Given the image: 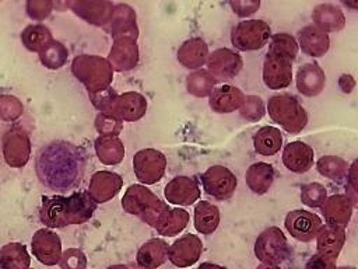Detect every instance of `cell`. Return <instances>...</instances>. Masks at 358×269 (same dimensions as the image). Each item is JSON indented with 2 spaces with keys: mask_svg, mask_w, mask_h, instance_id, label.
<instances>
[{
  "mask_svg": "<svg viewBox=\"0 0 358 269\" xmlns=\"http://www.w3.org/2000/svg\"><path fill=\"white\" fill-rule=\"evenodd\" d=\"M85 158L80 147L64 140L45 144L35 157V171L41 184L57 192L76 188L84 175Z\"/></svg>",
  "mask_w": 358,
  "mask_h": 269,
  "instance_id": "cell-1",
  "label": "cell"
},
{
  "mask_svg": "<svg viewBox=\"0 0 358 269\" xmlns=\"http://www.w3.org/2000/svg\"><path fill=\"white\" fill-rule=\"evenodd\" d=\"M122 207L126 213L140 217L154 228L171 209L168 203L162 202L151 189L141 184H133L126 189L122 198Z\"/></svg>",
  "mask_w": 358,
  "mask_h": 269,
  "instance_id": "cell-2",
  "label": "cell"
},
{
  "mask_svg": "<svg viewBox=\"0 0 358 269\" xmlns=\"http://www.w3.org/2000/svg\"><path fill=\"white\" fill-rule=\"evenodd\" d=\"M71 71L84 84L88 95L96 94L110 87L113 70L108 59L98 55H80L71 63Z\"/></svg>",
  "mask_w": 358,
  "mask_h": 269,
  "instance_id": "cell-3",
  "label": "cell"
},
{
  "mask_svg": "<svg viewBox=\"0 0 358 269\" xmlns=\"http://www.w3.org/2000/svg\"><path fill=\"white\" fill-rule=\"evenodd\" d=\"M267 112L273 122L288 133L296 134L308 123V113L299 101L291 94H275L267 102Z\"/></svg>",
  "mask_w": 358,
  "mask_h": 269,
  "instance_id": "cell-4",
  "label": "cell"
},
{
  "mask_svg": "<svg viewBox=\"0 0 358 269\" xmlns=\"http://www.w3.org/2000/svg\"><path fill=\"white\" fill-rule=\"evenodd\" d=\"M255 255L262 263L284 262L289 255V245L282 230L275 226L263 230L255 241Z\"/></svg>",
  "mask_w": 358,
  "mask_h": 269,
  "instance_id": "cell-5",
  "label": "cell"
},
{
  "mask_svg": "<svg viewBox=\"0 0 358 269\" xmlns=\"http://www.w3.org/2000/svg\"><path fill=\"white\" fill-rule=\"evenodd\" d=\"M270 36L271 28L264 20H243L231 31L232 45L242 52L262 49Z\"/></svg>",
  "mask_w": 358,
  "mask_h": 269,
  "instance_id": "cell-6",
  "label": "cell"
},
{
  "mask_svg": "<svg viewBox=\"0 0 358 269\" xmlns=\"http://www.w3.org/2000/svg\"><path fill=\"white\" fill-rule=\"evenodd\" d=\"M166 168V157L155 149L138 150L133 157V171L136 178L145 185L157 184L162 179Z\"/></svg>",
  "mask_w": 358,
  "mask_h": 269,
  "instance_id": "cell-7",
  "label": "cell"
},
{
  "mask_svg": "<svg viewBox=\"0 0 358 269\" xmlns=\"http://www.w3.org/2000/svg\"><path fill=\"white\" fill-rule=\"evenodd\" d=\"M200 179L204 192L218 200L229 199L238 185L235 174L224 165H211L201 174Z\"/></svg>",
  "mask_w": 358,
  "mask_h": 269,
  "instance_id": "cell-8",
  "label": "cell"
},
{
  "mask_svg": "<svg viewBox=\"0 0 358 269\" xmlns=\"http://www.w3.org/2000/svg\"><path fill=\"white\" fill-rule=\"evenodd\" d=\"M284 226L292 238L302 242H309L316 238L323 223L317 214L310 213L309 210L296 209L288 212Z\"/></svg>",
  "mask_w": 358,
  "mask_h": 269,
  "instance_id": "cell-9",
  "label": "cell"
},
{
  "mask_svg": "<svg viewBox=\"0 0 358 269\" xmlns=\"http://www.w3.org/2000/svg\"><path fill=\"white\" fill-rule=\"evenodd\" d=\"M147 112V99L144 95L136 91H127L117 94L112 101L106 113L124 122L140 120Z\"/></svg>",
  "mask_w": 358,
  "mask_h": 269,
  "instance_id": "cell-10",
  "label": "cell"
},
{
  "mask_svg": "<svg viewBox=\"0 0 358 269\" xmlns=\"http://www.w3.org/2000/svg\"><path fill=\"white\" fill-rule=\"evenodd\" d=\"M31 154V142L28 134L20 129L13 127L3 137V156L4 161L14 168L24 167Z\"/></svg>",
  "mask_w": 358,
  "mask_h": 269,
  "instance_id": "cell-11",
  "label": "cell"
},
{
  "mask_svg": "<svg viewBox=\"0 0 358 269\" xmlns=\"http://www.w3.org/2000/svg\"><path fill=\"white\" fill-rule=\"evenodd\" d=\"M203 242L194 234H185L179 237L168 249V259L178 268L193 266L201 256Z\"/></svg>",
  "mask_w": 358,
  "mask_h": 269,
  "instance_id": "cell-12",
  "label": "cell"
},
{
  "mask_svg": "<svg viewBox=\"0 0 358 269\" xmlns=\"http://www.w3.org/2000/svg\"><path fill=\"white\" fill-rule=\"evenodd\" d=\"M206 63L208 71L215 77L217 81L234 78L243 66L241 55L228 48H220L213 53H208Z\"/></svg>",
  "mask_w": 358,
  "mask_h": 269,
  "instance_id": "cell-13",
  "label": "cell"
},
{
  "mask_svg": "<svg viewBox=\"0 0 358 269\" xmlns=\"http://www.w3.org/2000/svg\"><path fill=\"white\" fill-rule=\"evenodd\" d=\"M31 249L41 263L46 266H53L59 263V259L62 256L60 237L49 228H41L32 237Z\"/></svg>",
  "mask_w": 358,
  "mask_h": 269,
  "instance_id": "cell-14",
  "label": "cell"
},
{
  "mask_svg": "<svg viewBox=\"0 0 358 269\" xmlns=\"http://www.w3.org/2000/svg\"><path fill=\"white\" fill-rule=\"evenodd\" d=\"M292 62L267 52L263 62V83L270 90H282L291 84Z\"/></svg>",
  "mask_w": 358,
  "mask_h": 269,
  "instance_id": "cell-15",
  "label": "cell"
},
{
  "mask_svg": "<svg viewBox=\"0 0 358 269\" xmlns=\"http://www.w3.org/2000/svg\"><path fill=\"white\" fill-rule=\"evenodd\" d=\"M123 179L112 171H96L92 174L88 185V195L98 203H105L113 199L122 189Z\"/></svg>",
  "mask_w": 358,
  "mask_h": 269,
  "instance_id": "cell-16",
  "label": "cell"
},
{
  "mask_svg": "<svg viewBox=\"0 0 358 269\" xmlns=\"http://www.w3.org/2000/svg\"><path fill=\"white\" fill-rule=\"evenodd\" d=\"M108 62L110 63L113 71H127L134 69L138 63L137 41L129 36L115 38Z\"/></svg>",
  "mask_w": 358,
  "mask_h": 269,
  "instance_id": "cell-17",
  "label": "cell"
},
{
  "mask_svg": "<svg viewBox=\"0 0 358 269\" xmlns=\"http://www.w3.org/2000/svg\"><path fill=\"white\" fill-rule=\"evenodd\" d=\"M164 195L168 203L179 205V206H190L200 198L201 191L196 179L190 177L179 175L171 179L165 185Z\"/></svg>",
  "mask_w": 358,
  "mask_h": 269,
  "instance_id": "cell-18",
  "label": "cell"
},
{
  "mask_svg": "<svg viewBox=\"0 0 358 269\" xmlns=\"http://www.w3.org/2000/svg\"><path fill=\"white\" fill-rule=\"evenodd\" d=\"M71 10L74 14L85 20L88 24L106 27L113 15L115 4L106 0L94 1V0H78L70 3Z\"/></svg>",
  "mask_w": 358,
  "mask_h": 269,
  "instance_id": "cell-19",
  "label": "cell"
},
{
  "mask_svg": "<svg viewBox=\"0 0 358 269\" xmlns=\"http://www.w3.org/2000/svg\"><path fill=\"white\" fill-rule=\"evenodd\" d=\"M327 226L345 228L351 220L354 205L347 195H331L320 206Z\"/></svg>",
  "mask_w": 358,
  "mask_h": 269,
  "instance_id": "cell-20",
  "label": "cell"
},
{
  "mask_svg": "<svg viewBox=\"0 0 358 269\" xmlns=\"http://www.w3.org/2000/svg\"><path fill=\"white\" fill-rule=\"evenodd\" d=\"M313 149L301 140L289 142L282 150V164L287 170L295 174H303L309 171L313 165Z\"/></svg>",
  "mask_w": 358,
  "mask_h": 269,
  "instance_id": "cell-21",
  "label": "cell"
},
{
  "mask_svg": "<svg viewBox=\"0 0 358 269\" xmlns=\"http://www.w3.org/2000/svg\"><path fill=\"white\" fill-rule=\"evenodd\" d=\"M105 29L115 38L129 36L137 39L138 28L136 24V11L129 4H115L113 15Z\"/></svg>",
  "mask_w": 358,
  "mask_h": 269,
  "instance_id": "cell-22",
  "label": "cell"
},
{
  "mask_svg": "<svg viewBox=\"0 0 358 269\" xmlns=\"http://www.w3.org/2000/svg\"><path fill=\"white\" fill-rule=\"evenodd\" d=\"M208 104L210 108L217 113H231L239 109L243 104L245 94L241 88L224 84L220 87H215L211 94L208 95Z\"/></svg>",
  "mask_w": 358,
  "mask_h": 269,
  "instance_id": "cell-23",
  "label": "cell"
},
{
  "mask_svg": "<svg viewBox=\"0 0 358 269\" xmlns=\"http://www.w3.org/2000/svg\"><path fill=\"white\" fill-rule=\"evenodd\" d=\"M39 219L49 228H62L69 226L66 196L43 195L41 209H39Z\"/></svg>",
  "mask_w": 358,
  "mask_h": 269,
  "instance_id": "cell-24",
  "label": "cell"
},
{
  "mask_svg": "<svg viewBox=\"0 0 358 269\" xmlns=\"http://www.w3.org/2000/svg\"><path fill=\"white\" fill-rule=\"evenodd\" d=\"M326 84L323 69L316 62L302 64L296 71V88L306 97L319 95Z\"/></svg>",
  "mask_w": 358,
  "mask_h": 269,
  "instance_id": "cell-25",
  "label": "cell"
},
{
  "mask_svg": "<svg viewBox=\"0 0 358 269\" xmlns=\"http://www.w3.org/2000/svg\"><path fill=\"white\" fill-rule=\"evenodd\" d=\"M169 245L162 238H150L137 251V265L144 269H157L168 259Z\"/></svg>",
  "mask_w": 358,
  "mask_h": 269,
  "instance_id": "cell-26",
  "label": "cell"
},
{
  "mask_svg": "<svg viewBox=\"0 0 358 269\" xmlns=\"http://www.w3.org/2000/svg\"><path fill=\"white\" fill-rule=\"evenodd\" d=\"M66 205L69 226L88 221L96 209V203L92 200L87 191H78L70 196H66Z\"/></svg>",
  "mask_w": 358,
  "mask_h": 269,
  "instance_id": "cell-27",
  "label": "cell"
},
{
  "mask_svg": "<svg viewBox=\"0 0 358 269\" xmlns=\"http://www.w3.org/2000/svg\"><path fill=\"white\" fill-rule=\"evenodd\" d=\"M298 46L302 52L312 57H320L327 53L330 48V38L327 34L317 29L315 25H306L298 32Z\"/></svg>",
  "mask_w": 358,
  "mask_h": 269,
  "instance_id": "cell-28",
  "label": "cell"
},
{
  "mask_svg": "<svg viewBox=\"0 0 358 269\" xmlns=\"http://www.w3.org/2000/svg\"><path fill=\"white\" fill-rule=\"evenodd\" d=\"M312 20L315 27L324 34L341 31L345 25V17L341 8L330 3L316 6L312 13Z\"/></svg>",
  "mask_w": 358,
  "mask_h": 269,
  "instance_id": "cell-29",
  "label": "cell"
},
{
  "mask_svg": "<svg viewBox=\"0 0 358 269\" xmlns=\"http://www.w3.org/2000/svg\"><path fill=\"white\" fill-rule=\"evenodd\" d=\"M208 46L207 43L196 36L185 41L176 53L178 62L186 69H199L207 62Z\"/></svg>",
  "mask_w": 358,
  "mask_h": 269,
  "instance_id": "cell-30",
  "label": "cell"
},
{
  "mask_svg": "<svg viewBox=\"0 0 358 269\" xmlns=\"http://www.w3.org/2000/svg\"><path fill=\"white\" fill-rule=\"evenodd\" d=\"M345 242V230L333 226H322L316 235L317 254L327 255L337 259L341 248Z\"/></svg>",
  "mask_w": 358,
  "mask_h": 269,
  "instance_id": "cell-31",
  "label": "cell"
},
{
  "mask_svg": "<svg viewBox=\"0 0 358 269\" xmlns=\"http://www.w3.org/2000/svg\"><path fill=\"white\" fill-rule=\"evenodd\" d=\"M246 185L253 193H266L274 182V168L271 164L264 161H257L252 164L245 175Z\"/></svg>",
  "mask_w": 358,
  "mask_h": 269,
  "instance_id": "cell-32",
  "label": "cell"
},
{
  "mask_svg": "<svg viewBox=\"0 0 358 269\" xmlns=\"http://www.w3.org/2000/svg\"><path fill=\"white\" fill-rule=\"evenodd\" d=\"M98 160L105 165H116L124 157V146L119 137L98 136L94 143Z\"/></svg>",
  "mask_w": 358,
  "mask_h": 269,
  "instance_id": "cell-33",
  "label": "cell"
},
{
  "mask_svg": "<svg viewBox=\"0 0 358 269\" xmlns=\"http://www.w3.org/2000/svg\"><path fill=\"white\" fill-rule=\"evenodd\" d=\"M220 209L215 205L201 200L194 206V228L200 234H213L220 224Z\"/></svg>",
  "mask_w": 358,
  "mask_h": 269,
  "instance_id": "cell-34",
  "label": "cell"
},
{
  "mask_svg": "<svg viewBox=\"0 0 358 269\" xmlns=\"http://www.w3.org/2000/svg\"><path fill=\"white\" fill-rule=\"evenodd\" d=\"M282 146V134L275 126H263L253 134V147L262 156H274Z\"/></svg>",
  "mask_w": 358,
  "mask_h": 269,
  "instance_id": "cell-35",
  "label": "cell"
},
{
  "mask_svg": "<svg viewBox=\"0 0 358 269\" xmlns=\"http://www.w3.org/2000/svg\"><path fill=\"white\" fill-rule=\"evenodd\" d=\"M31 263L29 254L25 245L20 242H10L0 249V268L1 269H28Z\"/></svg>",
  "mask_w": 358,
  "mask_h": 269,
  "instance_id": "cell-36",
  "label": "cell"
},
{
  "mask_svg": "<svg viewBox=\"0 0 358 269\" xmlns=\"http://www.w3.org/2000/svg\"><path fill=\"white\" fill-rule=\"evenodd\" d=\"M187 223H189V213L185 209L175 207V209H169V212L164 216V219L155 227V230L159 235L173 237V235H178L180 231H183Z\"/></svg>",
  "mask_w": 358,
  "mask_h": 269,
  "instance_id": "cell-37",
  "label": "cell"
},
{
  "mask_svg": "<svg viewBox=\"0 0 358 269\" xmlns=\"http://www.w3.org/2000/svg\"><path fill=\"white\" fill-rule=\"evenodd\" d=\"M215 84H217L215 77L208 70H203V69L190 73L186 78L187 92L199 98L208 97L211 91L215 88Z\"/></svg>",
  "mask_w": 358,
  "mask_h": 269,
  "instance_id": "cell-38",
  "label": "cell"
},
{
  "mask_svg": "<svg viewBox=\"0 0 358 269\" xmlns=\"http://www.w3.org/2000/svg\"><path fill=\"white\" fill-rule=\"evenodd\" d=\"M69 57L67 48L59 42V41H49L41 50H39V59L43 66H46L50 70L60 69Z\"/></svg>",
  "mask_w": 358,
  "mask_h": 269,
  "instance_id": "cell-39",
  "label": "cell"
},
{
  "mask_svg": "<svg viewBox=\"0 0 358 269\" xmlns=\"http://www.w3.org/2000/svg\"><path fill=\"white\" fill-rule=\"evenodd\" d=\"M52 39L50 29L43 24H31L21 34L24 46L31 52H39Z\"/></svg>",
  "mask_w": 358,
  "mask_h": 269,
  "instance_id": "cell-40",
  "label": "cell"
},
{
  "mask_svg": "<svg viewBox=\"0 0 358 269\" xmlns=\"http://www.w3.org/2000/svg\"><path fill=\"white\" fill-rule=\"evenodd\" d=\"M316 168L320 175L331 181H341L347 175L348 163L337 156H323L317 160Z\"/></svg>",
  "mask_w": 358,
  "mask_h": 269,
  "instance_id": "cell-41",
  "label": "cell"
},
{
  "mask_svg": "<svg viewBox=\"0 0 358 269\" xmlns=\"http://www.w3.org/2000/svg\"><path fill=\"white\" fill-rule=\"evenodd\" d=\"M298 49L299 46L296 43V39L292 35L287 32H278L273 35L268 52L294 62L298 55Z\"/></svg>",
  "mask_w": 358,
  "mask_h": 269,
  "instance_id": "cell-42",
  "label": "cell"
},
{
  "mask_svg": "<svg viewBox=\"0 0 358 269\" xmlns=\"http://www.w3.org/2000/svg\"><path fill=\"white\" fill-rule=\"evenodd\" d=\"M327 199V189L319 182L305 184L301 188V200L308 207H320Z\"/></svg>",
  "mask_w": 358,
  "mask_h": 269,
  "instance_id": "cell-43",
  "label": "cell"
},
{
  "mask_svg": "<svg viewBox=\"0 0 358 269\" xmlns=\"http://www.w3.org/2000/svg\"><path fill=\"white\" fill-rule=\"evenodd\" d=\"M239 109H241V116L249 122H257L266 113L263 99L257 95H245L243 104Z\"/></svg>",
  "mask_w": 358,
  "mask_h": 269,
  "instance_id": "cell-44",
  "label": "cell"
},
{
  "mask_svg": "<svg viewBox=\"0 0 358 269\" xmlns=\"http://www.w3.org/2000/svg\"><path fill=\"white\" fill-rule=\"evenodd\" d=\"M95 129L99 136L117 137L123 129V122L109 113L99 112L95 118Z\"/></svg>",
  "mask_w": 358,
  "mask_h": 269,
  "instance_id": "cell-45",
  "label": "cell"
},
{
  "mask_svg": "<svg viewBox=\"0 0 358 269\" xmlns=\"http://www.w3.org/2000/svg\"><path fill=\"white\" fill-rule=\"evenodd\" d=\"M88 261L85 254L78 248H69L62 252L59 259L60 269H87Z\"/></svg>",
  "mask_w": 358,
  "mask_h": 269,
  "instance_id": "cell-46",
  "label": "cell"
},
{
  "mask_svg": "<svg viewBox=\"0 0 358 269\" xmlns=\"http://www.w3.org/2000/svg\"><path fill=\"white\" fill-rule=\"evenodd\" d=\"M22 112V105L18 98L6 95L0 97V118L4 120L17 119Z\"/></svg>",
  "mask_w": 358,
  "mask_h": 269,
  "instance_id": "cell-47",
  "label": "cell"
},
{
  "mask_svg": "<svg viewBox=\"0 0 358 269\" xmlns=\"http://www.w3.org/2000/svg\"><path fill=\"white\" fill-rule=\"evenodd\" d=\"M116 95H117L116 91L109 87V88H106V90H103V91L96 92V94H91V95H90V99H91L92 105H94L99 112L106 113L108 109H109V106H110V104H112V101L115 99Z\"/></svg>",
  "mask_w": 358,
  "mask_h": 269,
  "instance_id": "cell-48",
  "label": "cell"
},
{
  "mask_svg": "<svg viewBox=\"0 0 358 269\" xmlns=\"http://www.w3.org/2000/svg\"><path fill=\"white\" fill-rule=\"evenodd\" d=\"M52 7H53L52 1H28L27 13L34 20H43L50 14Z\"/></svg>",
  "mask_w": 358,
  "mask_h": 269,
  "instance_id": "cell-49",
  "label": "cell"
},
{
  "mask_svg": "<svg viewBox=\"0 0 358 269\" xmlns=\"http://www.w3.org/2000/svg\"><path fill=\"white\" fill-rule=\"evenodd\" d=\"M336 261L334 258L316 252L308 259L305 269H336Z\"/></svg>",
  "mask_w": 358,
  "mask_h": 269,
  "instance_id": "cell-50",
  "label": "cell"
},
{
  "mask_svg": "<svg viewBox=\"0 0 358 269\" xmlns=\"http://www.w3.org/2000/svg\"><path fill=\"white\" fill-rule=\"evenodd\" d=\"M229 6L236 15L248 17L259 10L260 1H229Z\"/></svg>",
  "mask_w": 358,
  "mask_h": 269,
  "instance_id": "cell-51",
  "label": "cell"
},
{
  "mask_svg": "<svg viewBox=\"0 0 358 269\" xmlns=\"http://www.w3.org/2000/svg\"><path fill=\"white\" fill-rule=\"evenodd\" d=\"M357 165H358V161L355 160L351 167H348V171H347V181L351 186V192H352V196H351V202L352 205H357V198H355V193H357Z\"/></svg>",
  "mask_w": 358,
  "mask_h": 269,
  "instance_id": "cell-52",
  "label": "cell"
},
{
  "mask_svg": "<svg viewBox=\"0 0 358 269\" xmlns=\"http://www.w3.org/2000/svg\"><path fill=\"white\" fill-rule=\"evenodd\" d=\"M338 87L343 92L350 94L355 88V80L351 74H341L338 78Z\"/></svg>",
  "mask_w": 358,
  "mask_h": 269,
  "instance_id": "cell-53",
  "label": "cell"
},
{
  "mask_svg": "<svg viewBox=\"0 0 358 269\" xmlns=\"http://www.w3.org/2000/svg\"><path fill=\"white\" fill-rule=\"evenodd\" d=\"M197 269H227V268L217 263H211V262H203Z\"/></svg>",
  "mask_w": 358,
  "mask_h": 269,
  "instance_id": "cell-54",
  "label": "cell"
},
{
  "mask_svg": "<svg viewBox=\"0 0 358 269\" xmlns=\"http://www.w3.org/2000/svg\"><path fill=\"white\" fill-rule=\"evenodd\" d=\"M256 269H280L278 265H270V263H260Z\"/></svg>",
  "mask_w": 358,
  "mask_h": 269,
  "instance_id": "cell-55",
  "label": "cell"
},
{
  "mask_svg": "<svg viewBox=\"0 0 358 269\" xmlns=\"http://www.w3.org/2000/svg\"><path fill=\"white\" fill-rule=\"evenodd\" d=\"M106 269H129V266L127 265H112V266H109Z\"/></svg>",
  "mask_w": 358,
  "mask_h": 269,
  "instance_id": "cell-56",
  "label": "cell"
},
{
  "mask_svg": "<svg viewBox=\"0 0 358 269\" xmlns=\"http://www.w3.org/2000/svg\"><path fill=\"white\" fill-rule=\"evenodd\" d=\"M340 269H355L354 266H343V268H340Z\"/></svg>",
  "mask_w": 358,
  "mask_h": 269,
  "instance_id": "cell-57",
  "label": "cell"
}]
</instances>
